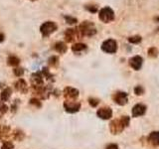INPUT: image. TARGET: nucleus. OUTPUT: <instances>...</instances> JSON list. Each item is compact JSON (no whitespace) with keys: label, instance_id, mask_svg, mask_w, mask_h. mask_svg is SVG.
Returning <instances> with one entry per match:
<instances>
[{"label":"nucleus","instance_id":"f257e3e1","mask_svg":"<svg viewBox=\"0 0 159 149\" xmlns=\"http://www.w3.org/2000/svg\"><path fill=\"white\" fill-rule=\"evenodd\" d=\"M113 18H114V13L109 7H104L99 12V19L104 23L111 22V20H113Z\"/></svg>","mask_w":159,"mask_h":149},{"label":"nucleus","instance_id":"f03ea898","mask_svg":"<svg viewBox=\"0 0 159 149\" xmlns=\"http://www.w3.org/2000/svg\"><path fill=\"white\" fill-rule=\"evenodd\" d=\"M102 51L107 52V53H109V54H112L116 51L117 49V44L116 42L114 41V40H111V39H108L107 41H104L102 45Z\"/></svg>","mask_w":159,"mask_h":149},{"label":"nucleus","instance_id":"7ed1b4c3","mask_svg":"<svg viewBox=\"0 0 159 149\" xmlns=\"http://www.w3.org/2000/svg\"><path fill=\"white\" fill-rule=\"evenodd\" d=\"M56 29L57 25L54 22H45L41 26V33L44 36H48V35L52 34Z\"/></svg>","mask_w":159,"mask_h":149},{"label":"nucleus","instance_id":"20e7f679","mask_svg":"<svg viewBox=\"0 0 159 149\" xmlns=\"http://www.w3.org/2000/svg\"><path fill=\"white\" fill-rule=\"evenodd\" d=\"M81 31L84 34V35H88V36H91V35L96 33V30L93 28V25L91 23H88V22H84L82 26H81Z\"/></svg>","mask_w":159,"mask_h":149},{"label":"nucleus","instance_id":"39448f33","mask_svg":"<svg viewBox=\"0 0 159 149\" xmlns=\"http://www.w3.org/2000/svg\"><path fill=\"white\" fill-rule=\"evenodd\" d=\"M142 65V58L139 56H135L133 57L132 59H130V66L134 69V70H139L141 68Z\"/></svg>","mask_w":159,"mask_h":149},{"label":"nucleus","instance_id":"423d86ee","mask_svg":"<svg viewBox=\"0 0 159 149\" xmlns=\"http://www.w3.org/2000/svg\"><path fill=\"white\" fill-rule=\"evenodd\" d=\"M111 114H112V112L109 108H101V109H98V115L102 119L111 118Z\"/></svg>","mask_w":159,"mask_h":149},{"label":"nucleus","instance_id":"0eeeda50","mask_svg":"<svg viewBox=\"0 0 159 149\" xmlns=\"http://www.w3.org/2000/svg\"><path fill=\"white\" fill-rule=\"evenodd\" d=\"M145 109H146V107L142 106V104H136V106L132 108V115L133 116L142 115V114L145 112Z\"/></svg>","mask_w":159,"mask_h":149},{"label":"nucleus","instance_id":"6e6552de","mask_svg":"<svg viewBox=\"0 0 159 149\" xmlns=\"http://www.w3.org/2000/svg\"><path fill=\"white\" fill-rule=\"evenodd\" d=\"M65 108H66V111H69V112H76V111H79L80 104L67 102H65Z\"/></svg>","mask_w":159,"mask_h":149},{"label":"nucleus","instance_id":"1a4fd4ad","mask_svg":"<svg viewBox=\"0 0 159 149\" xmlns=\"http://www.w3.org/2000/svg\"><path fill=\"white\" fill-rule=\"evenodd\" d=\"M114 99H116V102L122 106V104H124L127 102V96L124 93H117L116 94V97H114Z\"/></svg>","mask_w":159,"mask_h":149},{"label":"nucleus","instance_id":"9d476101","mask_svg":"<svg viewBox=\"0 0 159 149\" xmlns=\"http://www.w3.org/2000/svg\"><path fill=\"white\" fill-rule=\"evenodd\" d=\"M78 94H79V92L73 88H67L66 89H65V96L68 97L75 98V97H78Z\"/></svg>","mask_w":159,"mask_h":149},{"label":"nucleus","instance_id":"9b49d317","mask_svg":"<svg viewBox=\"0 0 159 149\" xmlns=\"http://www.w3.org/2000/svg\"><path fill=\"white\" fill-rule=\"evenodd\" d=\"M16 88L18 89L19 92L25 93L27 91V84L23 79H19V81L16 83Z\"/></svg>","mask_w":159,"mask_h":149},{"label":"nucleus","instance_id":"f8f14e48","mask_svg":"<svg viewBox=\"0 0 159 149\" xmlns=\"http://www.w3.org/2000/svg\"><path fill=\"white\" fill-rule=\"evenodd\" d=\"M148 138H149V141H150L153 145H158L159 144V132H152Z\"/></svg>","mask_w":159,"mask_h":149},{"label":"nucleus","instance_id":"ddd939ff","mask_svg":"<svg viewBox=\"0 0 159 149\" xmlns=\"http://www.w3.org/2000/svg\"><path fill=\"white\" fill-rule=\"evenodd\" d=\"M10 94H11V89L8 88H5L1 93V99L3 102H6L7 99L10 97Z\"/></svg>","mask_w":159,"mask_h":149},{"label":"nucleus","instance_id":"4468645a","mask_svg":"<svg viewBox=\"0 0 159 149\" xmlns=\"http://www.w3.org/2000/svg\"><path fill=\"white\" fill-rule=\"evenodd\" d=\"M55 48H56V50L59 53H65L67 51V46L62 42L56 44V47H55Z\"/></svg>","mask_w":159,"mask_h":149},{"label":"nucleus","instance_id":"2eb2a0df","mask_svg":"<svg viewBox=\"0 0 159 149\" xmlns=\"http://www.w3.org/2000/svg\"><path fill=\"white\" fill-rule=\"evenodd\" d=\"M8 64L11 65V66H17V65L19 64V59L16 58V57H14V56L9 57V59H8Z\"/></svg>","mask_w":159,"mask_h":149},{"label":"nucleus","instance_id":"dca6fc26","mask_svg":"<svg viewBox=\"0 0 159 149\" xmlns=\"http://www.w3.org/2000/svg\"><path fill=\"white\" fill-rule=\"evenodd\" d=\"M73 51L74 52H79V51H82V50L86 49V45L84 44H76L73 46Z\"/></svg>","mask_w":159,"mask_h":149},{"label":"nucleus","instance_id":"f3484780","mask_svg":"<svg viewBox=\"0 0 159 149\" xmlns=\"http://www.w3.org/2000/svg\"><path fill=\"white\" fill-rule=\"evenodd\" d=\"M140 41H141V38L138 37V36L129 38V42H130V43H138V42H140Z\"/></svg>","mask_w":159,"mask_h":149},{"label":"nucleus","instance_id":"a211bd4d","mask_svg":"<svg viewBox=\"0 0 159 149\" xmlns=\"http://www.w3.org/2000/svg\"><path fill=\"white\" fill-rule=\"evenodd\" d=\"M14 73H15V74L16 76H18V77H21L22 74H23V73H24V71H23V69H15L14 70Z\"/></svg>","mask_w":159,"mask_h":149},{"label":"nucleus","instance_id":"6ab92c4d","mask_svg":"<svg viewBox=\"0 0 159 149\" xmlns=\"http://www.w3.org/2000/svg\"><path fill=\"white\" fill-rule=\"evenodd\" d=\"M141 93H143V89H142V88H140V87H137V88H135V93H136V94H141Z\"/></svg>","mask_w":159,"mask_h":149},{"label":"nucleus","instance_id":"aec40b11","mask_svg":"<svg viewBox=\"0 0 159 149\" xmlns=\"http://www.w3.org/2000/svg\"><path fill=\"white\" fill-rule=\"evenodd\" d=\"M107 149H118V146L116 145V144H111L107 147Z\"/></svg>","mask_w":159,"mask_h":149},{"label":"nucleus","instance_id":"412c9836","mask_svg":"<svg viewBox=\"0 0 159 149\" xmlns=\"http://www.w3.org/2000/svg\"><path fill=\"white\" fill-rule=\"evenodd\" d=\"M89 103H91L93 106H96L97 104L98 103V102H97L96 99H89Z\"/></svg>","mask_w":159,"mask_h":149},{"label":"nucleus","instance_id":"4be33fe9","mask_svg":"<svg viewBox=\"0 0 159 149\" xmlns=\"http://www.w3.org/2000/svg\"><path fill=\"white\" fill-rule=\"evenodd\" d=\"M66 19L68 20V21H70V22H69L70 24H73V23H75V22L77 21L76 19H72V18H69V17H66Z\"/></svg>","mask_w":159,"mask_h":149},{"label":"nucleus","instance_id":"5701e85b","mask_svg":"<svg viewBox=\"0 0 159 149\" xmlns=\"http://www.w3.org/2000/svg\"><path fill=\"white\" fill-rule=\"evenodd\" d=\"M3 40H4V36H3L2 34H0V42H2Z\"/></svg>","mask_w":159,"mask_h":149}]
</instances>
